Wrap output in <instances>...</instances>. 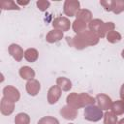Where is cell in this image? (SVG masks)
<instances>
[{
  "instance_id": "obj_1",
  "label": "cell",
  "mask_w": 124,
  "mask_h": 124,
  "mask_svg": "<svg viewBox=\"0 0 124 124\" xmlns=\"http://www.w3.org/2000/svg\"><path fill=\"white\" fill-rule=\"evenodd\" d=\"M84 117L90 121H98L103 117V111L99 107L90 105L84 108Z\"/></svg>"
}]
</instances>
